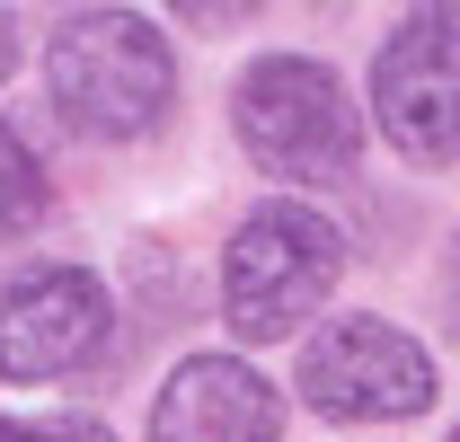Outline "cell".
Here are the masks:
<instances>
[{"label": "cell", "instance_id": "30bf717a", "mask_svg": "<svg viewBox=\"0 0 460 442\" xmlns=\"http://www.w3.org/2000/svg\"><path fill=\"white\" fill-rule=\"evenodd\" d=\"M18 54H27V27H18V9H0V89H9Z\"/></svg>", "mask_w": 460, "mask_h": 442}, {"label": "cell", "instance_id": "8fae6325", "mask_svg": "<svg viewBox=\"0 0 460 442\" xmlns=\"http://www.w3.org/2000/svg\"><path fill=\"white\" fill-rule=\"evenodd\" d=\"M452 442H460V434H452Z\"/></svg>", "mask_w": 460, "mask_h": 442}, {"label": "cell", "instance_id": "ba28073f", "mask_svg": "<svg viewBox=\"0 0 460 442\" xmlns=\"http://www.w3.org/2000/svg\"><path fill=\"white\" fill-rule=\"evenodd\" d=\"M45 221H54V177L27 151L18 124H0V248H9V239H36Z\"/></svg>", "mask_w": 460, "mask_h": 442}, {"label": "cell", "instance_id": "6da1fadb", "mask_svg": "<svg viewBox=\"0 0 460 442\" xmlns=\"http://www.w3.org/2000/svg\"><path fill=\"white\" fill-rule=\"evenodd\" d=\"M45 107L80 142H151L177 107V45L151 9H62L45 36Z\"/></svg>", "mask_w": 460, "mask_h": 442}, {"label": "cell", "instance_id": "8992f818", "mask_svg": "<svg viewBox=\"0 0 460 442\" xmlns=\"http://www.w3.org/2000/svg\"><path fill=\"white\" fill-rule=\"evenodd\" d=\"M115 336V292L89 266H27L0 283V381L36 389V381H71L107 354Z\"/></svg>", "mask_w": 460, "mask_h": 442}, {"label": "cell", "instance_id": "5b68a950", "mask_svg": "<svg viewBox=\"0 0 460 442\" xmlns=\"http://www.w3.org/2000/svg\"><path fill=\"white\" fill-rule=\"evenodd\" d=\"M363 124L399 151L407 168L460 160V9H399L372 45L363 80Z\"/></svg>", "mask_w": 460, "mask_h": 442}, {"label": "cell", "instance_id": "9c48e42d", "mask_svg": "<svg viewBox=\"0 0 460 442\" xmlns=\"http://www.w3.org/2000/svg\"><path fill=\"white\" fill-rule=\"evenodd\" d=\"M0 442H115V425L80 416V407H54V416H0Z\"/></svg>", "mask_w": 460, "mask_h": 442}, {"label": "cell", "instance_id": "277c9868", "mask_svg": "<svg viewBox=\"0 0 460 442\" xmlns=\"http://www.w3.org/2000/svg\"><path fill=\"white\" fill-rule=\"evenodd\" d=\"M292 398L328 425H407L443 398V363L425 336H407L381 310H337L301 336Z\"/></svg>", "mask_w": 460, "mask_h": 442}, {"label": "cell", "instance_id": "52a82bcc", "mask_svg": "<svg viewBox=\"0 0 460 442\" xmlns=\"http://www.w3.org/2000/svg\"><path fill=\"white\" fill-rule=\"evenodd\" d=\"M284 416L292 389L239 345H204L151 389V442H284Z\"/></svg>", "mask_w": 460, "mask_h": 442}, {"label": "cell", "instance_id": "3957f363", "mask_svg": "<svg viewBox=\"0 0 460 442\" xmlns=\"http://www.w3.org/2000/svg\"><path fill=\"white\" fill-rule=\"evenodd\" d=\"M345 239L337 213H319L310 195H266L248 204L239 230L222 239V328L239 345H284L310 336V319L328 310V292L345 275Z\"/></svg>", "mask_w": 460, "mask_h": 442}, {"label": "cell", "instance_id": "7a4b0ae2", "mask_svg": "<svg viewBox=\"0 0 460 442\" xmlns=\"http://www.w3.org/2000/svg\"><path fill=\"white\" fill-rule=\"evenodd\" d=\"M363 98L319 54H257L230 80V142L275 186H345L363 168Z\"/></svg>", "mask_w": 460, "mask_h": 442}]
</instances>
